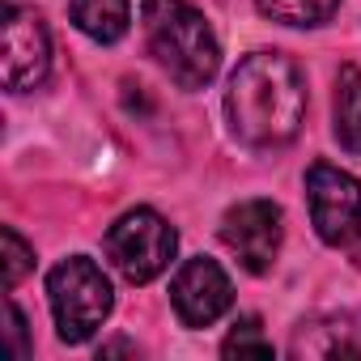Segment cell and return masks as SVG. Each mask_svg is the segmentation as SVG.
<instances>
[{
  "label": "cell",
  "mask_w": 361,
  "mask_h": 361,
  "mask_svg": "<svg viewBox=\"0 0 361 361\" xmlns=\"http://www.w3.org/2000/svg\"><path fill=\"white\" fill-rule=\"evenodd\" d=\"M230 128L251 149H281L302 132L306 85L293 60L281 51H251L226 90Z\"/></svg>",
  "instance_id": "6da1fadb"
},
{
  "label": "cell",
  "mask_w": 361,
  "mask_h": 361,
  "mask_svg": "<svg viewBox=\"0 0 361 361\" xmlns=\"http://www.w3.org/2000/svg\"><path fill=\"white\" fill-rule=\"evenodd\" d=\"M140 18L149 51L183 90H204L217 77L221 47L200 9H192L188 0H145Z\"/></svg>",
  "instance_id": "7a4b0ae2"
},
{
  "label": "cell",
  "mask_w": 361,
  "mask_h": 361,
  "mask_svg": "<svg viewBox=\"0 0 361 361\" xmlns=\"http://www.w3.org/2000/svg\"><path fill=\"white\" fill-rule=\"evenodd\" d=\"M47 298H51L56 331H60L64 344L90 340L106 323V314L115 306L106 272L85 255H73V259H64V264H56L47 272Z\"/></svg>",
  "instance_id": "3957f363"
},
{
  "label": "cell",
  "mask_w": 361,
  "mask_h": 361,
  "mask_svg": "<svg viewBox=\"0 0 361 361\" xmlns=\"http://www.w3.org/2000/svg\"><path fill=\"white\" fill-rule=\"evenodd\" d=\"M102 247H106L111 268H115L123 281L149 285L153 276H161V272L170 268L174 247H178V234H174V226H170L161 213H153V209H132V213H123V217L106 230Z\"/></svg>",
  "instance_id": "277c9868"
},
{
  "label": "cell",
  "mask_w": 361,
  "mask_h": 361,
  "mask_svg": "<svg viewBox=\"0 0 361 361\" xmlns=\"http://www.w3.org/2000/svg\"><path fill=\"white\" fill-rule=\"evenodd\" d=\"M306 204L314 234L331 247H344L361 230V183L331 161H314L306 170Z\"/></svg>",
  "instance_id": "5b68a950"
},
{
  "label": "cell",
  "mask_w": 361,
  "mask_h": 361,
  "mask_svg": "<svg viewBox=\"0 0 361 361\" xmlns=\"http://www.w3.org/2000/svg\"><path fill=\"white\" fill-rule=\"evenodd\" d=\"M51 73V39L39 13L5 5V26H0V77L5 90L26 94L43 85Z\"/></svg>",
  "instance_id": "8992f818"
},
{
  "label": "cell",
  "mask_w": 361,
  "mask_h": 361,
  "mask_svg": "<svg viewBox=\"0 0 361 361\" xmlns=\"http://www.w3.org/2000/svg\"><path fill=\"white\" fill-rule=\"evenodd\" d=\"M281 238H285V226H281V209L272 200H243L221 217V243L255 276H264L276 264Z\"/></svg>",
  "instance_id": "52a82bcc"
},
{
  "label": "cell",
  "mask_w": 361,
  "mask_h": 361,
  "mask_svg": "<svg viewBox=\"0 0 361 361\" xmlns=\"http://www.w3.org/2000/svg\"><path fill=\"white\" fill-rule=\"evenodd\" d=\"M170 302H174V314L183 319L188 327H209L217 323L230 302H234V285L226 276V268L217 259H188L183 268L174 272V285H170Z\"/></svg>",
  "instance_id": "ba28073f"
},
{
  "label": "cell",
  "mask_w": 361,
  "mask_h": 361,
  "mask_svg": "<svg viewBox=\"0 0 361 361\" xmlns=\"http://www.w3.org/2000/svg\"><path fill=\"white\" fill-rule=\"evenodd\" d=\"M289 357H361V310H340V314H319L306 319L293 340H289Z\"/></svg>",
  "instance_id": "9c48e42d"
},
{
  "label": "cell",
  "mask_w": 361,
  "mask_h": 361,
  "mask_svg": "<svg viewBox=\"0 0 361 361\" xmlns=\"http://www.w3.org/2000/svg\"><path fill=\"white\" fill-rule=\"evenodd\" d=\"M331 132L344 153L361 157V68L344 64L336 77V102H331Z\"/></svg>",
  "instance_id": "30bf717a"
},
{
  "label": "cell",
  "mask_w": 361,
  "mask_h": 361,
  "mask_svg": "<svg viewBox=\"0 0 361 361\" xmlns=\"http://www.w3.org/2000/svg\"><path fill=\"white\" fill-rule=\"evenodd\" d=\"M73 22L94 43H119L132 26V0H73Z\"/></svg>",
  "instance_id": "8fae6325"
},
{
  "label": "cell",
  "mask_w": 361,
  "mask_h": 361,
  "mask_svg": "<svg viewBox=\"0 0 361 361\" xmlns=\"http://www.w3.org/2000/svg\"><path fill=\"white\" fill-rule=\"evenodd\" d=\"M255 5L281 26H323L340 9V0H255Z\"/></svg>",
  "instance_id": "7c38bea8"
},
{
  "label": "cell",
  "mask_w": 361,
  "mask_h": 361,
  "mask_svg": "<svg viewBox=\"0 0 361 361\" xmlns=\"http://www.w3.org/2000/svg\"><path fill=\"white\" fill-rule=\"evenodd\" d=\"M221 353H226V357H247V353H255V357H272V344L264 340L259 319H255V314H247V319H238V323H234V331L226 336Z\"/></svg>",
  "instance_id": "4fadbf2b"
},
{
  "label": "cell",
  "mask_w": 361,
  "mask_h": 361,
  "mask_svg": "<svg viewBox=\"0 0 361 361\" xmlns=\"http://www.w3.org/2000/svg\"><path fill=\"white\" fill-rule=\"evenodd\" d=\"M30 268H35V251L26 247V238L13 226H5V289H18Z\"/></svg>",
  "instance_id": "5bb4252c"
},
{
  "label": "cell",
  "mask_w": 361,
  "mask_h": 361,
  "mask_svg": "<svg viewBox=\"0 0 361 361\" xmlns=\"http://www.w3.org/2000/svg\"><path fill=\"white\" fill-rule=\"evenodd\" d=\"M9 344L18 357H30V340H26V314L9 302Z\"/></svg>",
  "instance_id": "9a60e30c"
},
{
  "label": "cell",
  "mask_w": 361,
  "mask_h": 361,
  "mask_svg": "<svg viewBox=\"0 0 361 361\" xmlns=\"http://www.w3.org/2000/svg\"><path fill=\"white\" fill-rule=\"evenodd\" d=\"M344 247H348V255H353V264L361 268V230H357V234H353V238H348Z\"/></svg>",
  "instance_id": "2e32d148"
}]
</instances>
